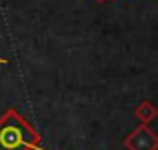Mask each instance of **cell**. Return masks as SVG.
I'll return each mask as SVG.
<instances>
[{
	"label": "cell",
	"mask_w": 158,
	"mask_h": 150,
	"mask_svg": "<svg viewBox=\"0 0 158 150\" xmlns=\"http://www.w3.org/2000/svg\"><path fill=\"white\" fill-rule=\"evenodd\" d=\"M136 115L143 121V123H147V121H151V119H155L156 117V108L151 105V103H142L138 108H136Z\"/></svg>",
	"instance_id": "cell-3"
},
{
	"label": "cell",
	"mask_w": 158,
	"mask_h": 150,
	"mask_svg": "<svg viewBox=\"0 0 158 150\" xmlns=\"http://www.w3.org/2000/svg\"><path fill=\"white\" fill-rule=\"evenodd\" d=\"M4 62H7V61H4V59H0V64H4Z\"/></svg>",
	"instance_id": "cell-4"
},
{
	"label": "cell",
	"mask_w": 158,
	"mask_h": 150,
	"mask_svg": "<svg viewBox=\"0 0 158 150\" xmlns=\"http://www.w3.org/2000/svg\"><path fill=\"white\" fill-rule=\"evenodd\" d=\"M98 2H103V0H98Z\"/></svg>",
	"instance_id": "cell-5"
},
{
	"label": "cell",
	"mask_w": 158,
	"mask_h": 150,
	"mask_svg": "<svg viewBox=\"0 0 158 150\" xmlns=\"http://www.w3.org/2000/svg\"><path fill=\"white\" fill-rule=\"evenodd\" d=\"M125 145L129 150H158V136L143 124L129 134Z\"/></svg>",
	"instance_id": "cell-2"
},
{
	"label": "cell",
	"mask_w": 158,
	"mask_h": 150,
	"mask_svg": "<svg viewBox=\"0 0 158 150\" xmlns=\"http://www.w3.org/2000/svg\"><path fill=\"white\" fill-rule=\"evenodd\" d=\"M44 150L33 128L15 112L7 110L0 117V150Z\"/></svg>",
	"instance_id": "cell-1"
}]
</instances>
